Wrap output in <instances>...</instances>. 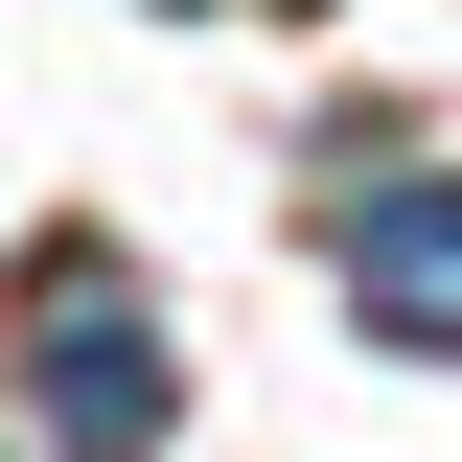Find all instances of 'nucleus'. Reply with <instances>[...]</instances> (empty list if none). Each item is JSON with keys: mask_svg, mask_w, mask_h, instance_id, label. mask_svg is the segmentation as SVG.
Instances as JSON below:
<instances>
[{"mask_svg": "<svg viewBox=\"0 0 462 462\" xmlns=\"http://www.w3.org/2000/svg\"><path fill=\"white\" fill-rule=\"evenodd\" d=\"M0 370H23V416H47L69 462H139V439L185 416L162 300H139V254H93V231H47V254H23V324H0Z\"/></svg>", "mask_w": 462, "mask_h": 462, "instance_id": "nucleus-1", "label": "nucleus"}, {"mask_svg": "<svg viewBox=\"0 0 462 462\" xmlns=\"http://www.w3.org/2000/svg\"><path fill=\"white\" fill-rule=\"evenodd\" d=\"M324 278H346V324H370V346L462 370V162H416V185H346Z\"/></svg>", "mask_w": 462, "mask_h": 462, "instance_id": "nucleus-2", "label": "nucleus"}]
</instances>
